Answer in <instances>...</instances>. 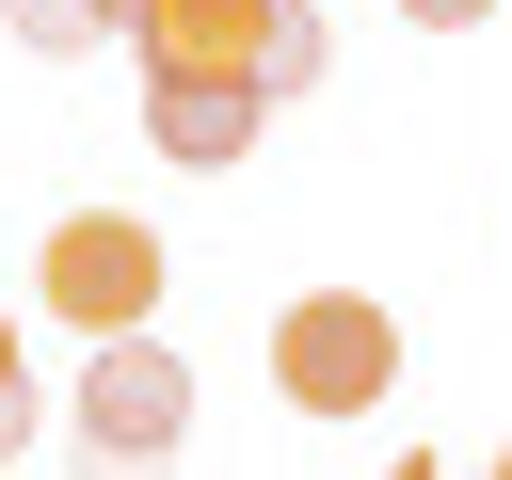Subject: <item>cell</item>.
<instances>
[{
    "label": "cell",
    "instance_id": "6da1fadb",
    "mask_svg": "<svg viewBox=\"0 0 512 480\" xmlns=\"http://www.w3.org/2000/svg\"><path fill=\"white\" fill-rule=\"evenodd\" d=\"M176 448H192V368L144 320L96 336V368H80V480H176Z\"/></svg>",
    "mask_w": 512,
    "mask_h": 480
},
{
    "label": "cell",
    "instance_id": "7a4b0ae2",
    "mask_svg": "<svg viewBox=\"0 0 512 480\" xmlns=\"http://www.w3.org/2000/svg\"><path fill=\"white\" fill-rule=\"evenodd\" d=\"M272 384H288V416H384L400 400V320L368 288H304L272 320Z\"/></svg>",
    "mask_w": 512,
    "mask_h": 480
},
{
    "label": "cell",
    "instance_id": "3957f363",
    "mask_svg": "<svg viewBox=\"0 0 512 480\" xmlns=\"http://www.w3.org/2000/svg\"><path fill=\"white\" fill-rule=\"evenodd\" d=\"M160 288H176V256L144 240V208H64V224H48V256H32V304H48V320H80V336H128Z\"/></svg>",
    "mask_w": 512,
    "mask_h": 480
},
{
    "label": "cell",
    "instance_id": "277c9868",
    "mask_svg": "<svg viewBox=\"0 0 512 480\" xmlns=\"http://www.w3.org/2000/svg\"><path fill=\"white\" fill-rule=\"evenodd\" d=\"M256 128H272V96H256V80H144V144H160V160H192V176H240V160H256Z\"/></svg>",
    "mask_w": 512,
    "mask_h": 480
},
{
    "label": "cell",
    "instance_id": "5b68a950",
    "mask_svg": "<svg viewBox=\"0 0 512 480\" xmlns=\"http://www.w3.org/2000/svg\"><path fill=\"white\" fill-rule=\"evenodd\" d=\"M144 80H256L272 48V0H144Z\"/></svg>",
    "mask_w": 512,
    "mask_h": 480
},
{
    "label": "cell",
    "instance_id": "8992f818",
    "mask_svg": "<svg viewBox=\"0 0 512 480\" xmlns=\"http://www.w3.org/2000/svg\"><path fill=\"white\" fill-rule=\"evenodd\" d=\"M320 0H272V48H256V96H320Z\"/></svg>",
    "mask_w": 512,
    "mask_h": 480
},
{
    "label": "cell",
    "instance_id": "52a82bcc",
    "mask_svg": "<svg viewBox=\"0 0 512 480\" xmlns=\"http://www.w3.org/2000/svg\"><path fill=\"white\" fill-rule=\"evenodd\" d=\"M0 32H16V48H48V64L112 48V32H96V0H0Z\"/></svg>",
    "mask_w": 512,
    "mask_h": 480
},
{
    "label": "cell",
    "instance_id": "ba28073f",
    "mask_svg": "<svg viewBox=\"0 0 512 480\" xmlns=\"http://www.w3.org/2000/svg\"><path fill=\"white\" fill-rule=\"evenodd\" d=\"M16 432H32V368H16V304H0V464H16Z\"/></svg>",
    "mask_w": 512,
    "mask_h": 480
},
{
    "label": "cell",
    "instance_id": "9c48e42d",
    "mask_svg": "<svg viewBox=\"0 0 512 480\" xmlns=\"http://www.w3.org/2000/svg\"><path fill=\"white\" fill-rule=\"evenodd\" d=\"M464 16H496V0H400V32H464Z\"/></svg>",
    "mask_w": 512,
    "mask_h": 480
},
{
    "label": "cell",
    "instance_id": "30bf717a",
    "mask_svg": "<svg viewBox=\"0 0 512 480\" xmlns=\"http://www.w3.org/2000/svg\"><path fill=\"white\" fill-rule=\"evenodd\" d=\"M384 480H464V464H432V448H400V464H384Z\"/></svg>",
    "mask_w": 512,
    "mask_h": 480
},
{
    "label": "cell",
    "instance_id": "8fae6325",
    "mask_svg": "<svg viewBox=\"0 0 512 480\" xmlns=\"http://www.w3.org/2000/svg\"><path fill=\"white\" fill-rule=\"evenodd\" d=\"M128 16H144V0H96V32H128Z\"/></svg>",
    "mask_w": 512,
    "mask_h": 480
},
{
    "label": "cell",
    "instance_id": "7c38bea8",
    "mask_svg": "<svg viewBox=\"0 0 512 480\" xmlns=\"http://www.w3.org/2000/svg\"><path fill=\"white\" fill-rule=\"evenodd\" d=\"M480 480H512V448H496V464H480Z\"/></svg>",
    "mask_w": 512,
    "mask_h": 480
},
{
    "label": "cell",
    "instance_id": "4fadbf2b",
    "mask_svg": "<svg viewBox=\"0 0 512 480\" xmlns=\"http://www.w3.org/2000/svg\"><path fill=\"white\" fill-rule=\"evenodd\" d=\"M0 480H16V464H0Z\"/></svg>",
    "mask_w": 512,
    "mask_h": 480
}]
</instances>
